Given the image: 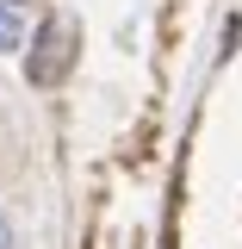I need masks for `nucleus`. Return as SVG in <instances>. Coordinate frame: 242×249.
<instances>
[{
    "mask_svg": "<svg viewBox=\"0 0 242 249\" xmlns=\"http://www.w3.org/2000/svg\"><path fill=\"white\" fill-rule=\"evenodd\" d=\"M19 44H25V19H19V13H13V6H6V0H0V50H6V56H13V50H19Z\"/></svg>",
    "mask_w": 242,
    "mask_h": 249,
    "instance_id": "f03ea898",
    "label": "nucleus"
},
{
    "mask_svg": "<svg viewBox=\"0 0 242 249\" xmlns=\"http://www.w3.org/2000/svg\"><path fill=\"white\" fill-rule=\"evenodd\" d=\"M0 249H19V237H13V224H6V212H0Z\"/></svg>",
    "mask_w": 242,
    "mask_h": 249,
    "instance_id": "7ed1b4c3",
    "label": "nucleus"
},
{
    "mask_svg": "<svg viewBox=\"0 0 242 249\" xmlns=\"http://www.w3.org/2000/svg\"><path fill=\"white\" fill-rule=\"evenodd\" d=\"M62 44H68V31H62V25H44V37H37V50H44V56L31 62V81H44V88H50V81L62 75V62H68Z\"/></svg>",
    "mask_w": 242,
    "mask_h": 249,
    "instance_id": "f257e3e1",
    "label": "nucleus"
}]
</instances>
